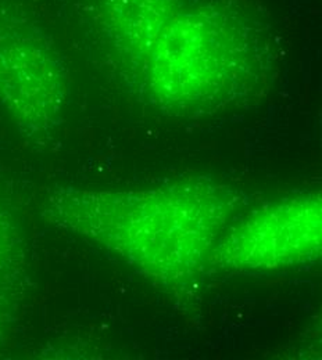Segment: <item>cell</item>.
I'll return each mask as SVG.
<instances>
[{
  "mask_svg": "<svg viewBox=\"0 0 322 360\" xmlns=\"http://www.w3.org/2000/svg\"><path fill=\"white\" fill-rule=\"evenodd\" d=\"M100 24L160 100H223L250 60L240 21L196 0H97Z\"/></svg>",
  "mask_w": 322,
  "mask_h": 360,
  "instance_id": "obj_1",
  "label": "cell"
},
{
  "mask_svg": "<svg viewBox=\"0 0 322 360\" xmlns=\"http://www.w3.org/2000/svg\"><path fill=\"white\" fill-rule=\"evenodd\" d=\"M235 200L220 188L178 186L140 194L57 190L53 224L150 273L177 277L197 266L228 219Z\"/></svg>",
  "mask_w": 322,
  "mask_h": 360,
  "instance_id": "obj_2",
  "label": "cell"
},
{
  "mask_svg": "<svg viewBox=\"0 0 322 360\" xmlns=\"http://www.w3.org/2000/svg\"><path fill=\"white\" fill-rule=\"evenodd\" d=\"M67 72L47 34L35 24L0 11V104L24 135L60 122Z\"/></svg>",
  "mask_w": 322,
  "mask_h": 360,
  "instance_id": "obj_3",
  "label": "cell"
},
{
  "mask_svg": "<svg viewBox=\"0 0 322 360\" xmlns=\"http://www.w3.org/2000/svg\"><path fill=\"white\" fill-rule=\"evenodd\" d=\"M321 247L320 195L282 201L235 226L213 255L230 268L276 269L316 257Z\"/></svg>",
  "mask_w": 322,
  "mask_h": 360,
  "instance_id": "obj_4",
  "label": "cell"
}]
</instances>
